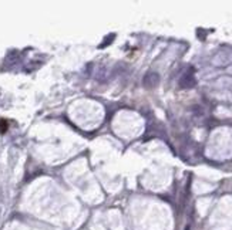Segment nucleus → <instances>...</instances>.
Returning a JSON list of instances; mask_svg holds the SVG:
<instances>
[{
  "instance_id": "1",
  "label": "nucleus",
  "mask_w": 232,
  "mask_h": 230,
  "mask_svg": "<svg viewBox=\"0 0 232 230\" xmlns=\"http://www.w3.org/2000/svg\"><path fill=\"white\" fill-rule=\"evenodd\" d=\"M7 128H9L7 121H6V119H0V132L4 134V132L7 131Z\"/></svg>"
}]
</instances>
